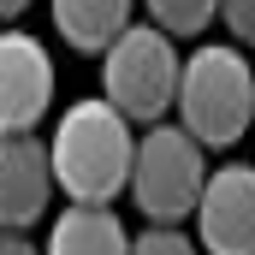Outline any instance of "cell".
<instances>
[{
	"instance_id": "cell-1",
	"label": "cell",
	"mask_w": 255,
	"mask_h": 255,
	"mask_svg": "<svg viewBox=\"0 0 255 255\" xmlns=\"http://www.w3.org/2000/svg\"><path fill=\"white\" fill-rule=\"evenodd\" d=\"M130 154H136V136L101 95L71 101L48 136L54 190H65L71 208H113V196L130 184Z\"/></svg>"
},
{
	"instance_id": "cell-2",
	"label": "cell",
	"mask_w": 255,
	"mask_h": 255,
	"mask_svg": "<svg viewBox=\"0 0 255 255\" xmlns=\"http://www.w3.org/2000/svg\"><path fill=\"white\" fill-rule=\"evenodd\" d=\"M178 130L196 148H232L255 113V65L232 42H202L178 71Z\"/></svg>"
},
{
	"instance_id": "cell-3",
	"label": "cell",
	"mask_w": 255,
	"mask_h": 255,
	"mask_svg": "<svg viewBox=\"0 0 255 255\" xmlns=\"http://www.w3.org/2000/svg\"><path fill=\"white\" fill-rule=\"evenodd\" d=\"M178 71H184V60L160 30L130 24L101 54V101L125 125H166V113L178 101Z\"/></svg>"
},
{
	"instance_id": "cell-4",
	"label": "cell",
	"mask_w": 255,
	"mask_h": 255,
	"mask_svg": "<svg viewBox=\"0 0 255 255\" xmlns=\"http://www.w3.org/2000/svg\"><path fill=\"white\" fill-rule=\"evenodd\" d=\"M208 184V160L178 125H148L136 136V154H130V184L136 208L154 220V226H178L196 214V196Z\"/></svg>"
},
{
	"instance_id": "cell-5",
	"label": "cell",
	"mask_w": 255,
	"mask_h": 255,
	"mask_svg": "<svg viewBox=\"0 0 255 255\" xmlns=\"http://www.w3.org/2000/svg\"><path fill=\"white\" fill-rule=\"evenodd\" d=\"M196 250L208 255H255V166L232 160L208 172L196 196Z\"/></svg>"
},
{
	"instance_id": "cell-6",
	"label": "cell",
	"mask_w": 255,
	"mask_h": 255,
	"mask_svg": "<svg viewBox=\"0 0 255 255\" xmlns=\"http://www.w3.org/2000/svg\"><path fill=\"white\" fill-rule=\"evenodd\" d=\"M54 107V60L36 36L0 30V130H36Z\"/></svg>"
},
{
	"instance_id": "cell-7",
	"label": "cell",
	"mask_w": 255,
	"mask_h": 255,
	"mask_svg": "<svg viewBox=\"0 0 255 255\" xmlns=\"http://www.w3.org/2000/svg\"><path fill=\"white\" fill-rule=\"evenodd\" d=\"M54 202V160L36 130H0V232H24Z\"/></svg>"
},
{
	"instance_id": "cell-8",
	"label": "cell",
	"mask_w": 255,
	"mask_h": 255,
	"mask_svg": "<svg viewBox=\"0 0 255 255\" xmlns=\"http://www.w3.org/2000/svg\"><path fill=\"white\" fill-rule=\"evenodd\" d=\"M42 255H130V238L113 208H65Z\"/></svg>"
},
{
	"instance_id": "cell-9",
	"label": "cell",
	"mask_w": 255,
	"mask_h": 255,
	"mask_svg": "<svg viewBox=\"0 0 255 255\" xmlns=\"http://www.w3.org/2000/svg\"><path fill=\"white\" fill-rule=\"evenodd\" d=\"M54 30L77 54H107L130 30V6L125 0H60L54 6Z\"/></svg>"
},
{
	"instance_id": "cell-10",
	"label": "cell",
	"mask_w": 255,
	"mask_h": 255,
	"mask_svg": "<svg viewBox=\"0 0 255 255\" xmlns=\"http://www.w3.org/2000/svg\"><path fill=\"white\" fill-rule=\"evenodd\" d=\"M214 18H220L214 0H154V6H148V30H160L166 42H172V36H202Z\"/></svg>"
},
{
	"instance_id": "cell-11",
	"label": "cell",
	"mask_w": 255,
	"mask_h": 255,
	"mask_svg": "<svg viewBox=\"0 0 255 255\" xmlns=\"http://www.w3.org/2000/svg\"><path fill=\"white\" fill-rule=\"evenodd\" d=\"M130 255H202L196 238H184L178 226H148L142 238H130Z\"/></svg>"
},
{
	"instance_id": "cell-12",
	"label": "cell",
	"mask_w": 255,
	"mask_h": 255,
	"mask_svg": "<svg viewBox=\"0 0 255 255\" xmlns=\"http://www.w3.org/2000/svg\"><path fill=\"white\" fill-rule=\"evenodd\" d=\"M220 18H226V30H232V48H238V54L255 48V0H232V6H220Z\"/></svg>"
},
{
	"instance_id": "cell-13",
	"label": "cell",
	"mask_w": 255,
	"mask_h": 255,
	"mask_svg": "<svg viewBox=\"0 0 255 255\" xmlns=\"http://www.w3.org/2000/svg\"><path fill=\"white\" fill-rule=\"evenodd\" d=\"M0 255H42V250H36L24 232H0Z\"/></svg>"
},
{
	"instance_id": "cell-14",
	"label": "cell",
	"mask_w": 255,
	"mask_h": 255,
	"mask_svg": "<svg viewBox=\"0 0 255 255\" xmlns=\"http://www.w3.org/2000/svg\"><path fill=\"white\" fill-rule=\"evenodd\" d=\"M18 18H24V0H0V24H12V30H18Z\"/></svg>"
},
{
	"instance_id": "cell-15",
	"label": "cell",
	"mask_w": 255,
	"mask_h": 255,
	"mask_svg": "<svg viewBox=\"0 0 255 255\" xmlns=\"http://www.w3.org/2000/svg\"><path fill=\"white\" fill-rule=\"evenodd\" d=\"M250 125H255V113H250Z\"/></svg>"
}]
</instances>
